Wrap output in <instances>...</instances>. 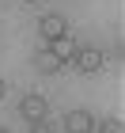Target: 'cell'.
Instances as JSON below:
<instances>
[{
	"instance_id": "8",
	"label": "cell",
	"mask_w": 125,
	"mask_h": 133,
	"mask_svg": "<svg viewBox=\"0 0 125 133\" xmlns=\"http://www.w3.org/2000/svg\"><path fill=\"white\" fill-rule=\"evenodd\" d=\"M4 95H8V84H4V80H0V103H4Z\"/></svg>"
},
{
	"instance_id": "2",
	"label": "cell",
	"mask_w": 125,
	"mask_h": 133,
	"mask_svg": "<svg viewBox=\"0 0 125 133\" xmlns=\"http://www.w3.org/2000/svg\"><path fill=\"white\" fill-rule=\"evenodd\" d=\"M38 34H42L46 42L61 38V34H68V19L57 15V11H49V15H42V19H38Z\"/></svg>"
},
{
	"instance_id": "3",
	"label": "cell",
	"mask_w": 125,
	"mask_h": 133,
	"mask_svg": "<svg viewBox=\"0 0 125 133\" xmlns=\"http://www.w3.org/2000/svg\"><path fill=\"white\" fill-rule=\"evenodd\" d=\"M46 110H49V107H46V99H42V95H23L19 99V118H27V122H42V118H46Z\"/></svg>"
},
{
	"instance_id": "4",
	"label": "cell",
	"mask_w": 125,
	"mask_h": 133,
	"mask_svg": "<svg viewBox=\"0 0 125 133\" xmlns=\"http://www.w3.org/2000/svg\"><path fill=\"white\" fill-rule=\"evenodd\" d=\"M61 125H64L68 133H91V129H95V118H91V110H68Z\"/></svg>"
},
{
	"instance_id": "5",
	"label": "cell",
	"mask_w": 125,
	"mask_h": 133,
	"mask_svg": "<svg viewBox=\"0 0 125 133\" xmlns=\"http://www.w3.org/2000/svg\"><path fill=\"white\" fill-rule=\"evenodd\" d=\"M34 69H38L42 76H57V72L64 69V61H61L53 50H42V53H34Z\"/></svg>"
},
{
	"instance_id": "9",
	"label": "cell",
	"mask_w": 125,
	"mask_h": 133,
	"mask_svg": "<svg viewBox=\"0 0 125 133\" xmlns=\"http://www.w3.org/2000/svg\"><path fill=\"white\" fill-rule=\"evenodd\" d=\"M23 4H38V0H23Z\"/></svg>"
},
{
	"instance_id": "1",
	"label": "cell",
	"mask_w": 125,
	"mask_h": 133,
	"mask_svg": "<svg viewBox=\"0 0 125 133\" xmlns=\"http://www.w3.org/2000/svg\"><path fill=\"white\" fill-rule=\"evenodd\" d=\"M102 50H76L72 53V65H76V72H80V76H95V72H102Z\"/></svg>"
},
{
	"instance_id": "6",
	"label": "cell",
	"mask_w": 125,
	"mask_h": 133,
	"mask_svg": "<svg viewBox=\"0 0 125 133\" xmlns=\"http://www.w3.org/2000/svg\"><path fill=\"white\" fill-rule=\"evenodd\" d=\"M49 50L61 57V61H72V53H76V42H72V31L68 34H61V38H53L49 42Z\"/></svg>"
},
{
	"instance_id": "7",
	"label": "cell",
	"mask_w": 125,
	"mask_h": 133,
	"mask_svg": "<svg viewBox=\"0 0 125 133\" xmlns=\"http://www.w3.org/2000/svg\"><path fill=\"white\" fill-rule=\"evenodd\" d=\"M99 129H106V133H121V122H117V118H106Z\"/></svg>"
}]
</instances>
